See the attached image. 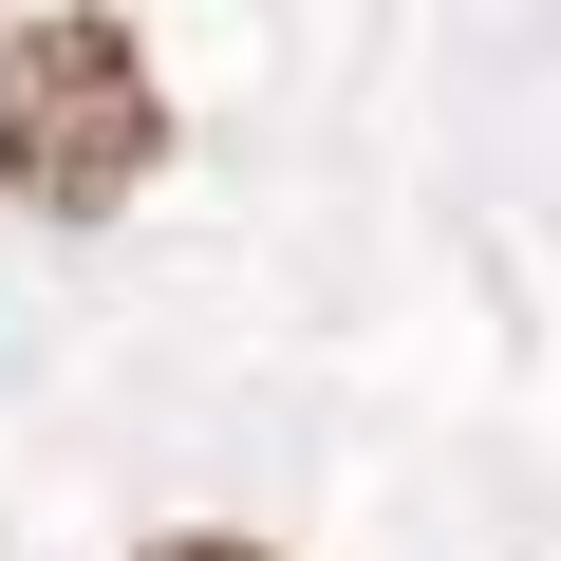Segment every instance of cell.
<instances>
[{
	"instance_id": "cell-2",
	"label": "cell",
	"mask_w": 561,
	"mask_h": 561,
	"mask_svg": "<svg viewBox=\"0 0 561 561\" xmlns=\"http://www.w3.org/2000/svg\"><path fill=\"white\" fill-rule=\"evenodd\" d=\"M150 561H262V542H150Z\"/></svg>"
},
{
	"instance_id": "cell-1",
	"label": "cell",
	"mask_w": 561,
	"mask_h": 561,
	"mask_svg": "<svg viewBox=\"0 0 561 561\" xmlns=\"http://www.w3.org/2000/svg\"><path fill=\"white\" fill-rule=\"evenodd\" d=\"M150 169H169V94H150L131 20L57 0V20L0 38V187H20L38 225H113Z\"/></svg>"
}]
</instances>
